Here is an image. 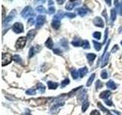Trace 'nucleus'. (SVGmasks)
I'll list each match as a JSON object with an SVG mask.
<instances>
[{
  "mask_svg": "<svg viewBox=\"0 0 122 115\" xmlns=\"http://www.w3.org/2000/svg\"><path fill=\"white\" fill-rule=\"evenodd\" d=\"M2 66H5V65L9 64V63H11V60H12V56L11 55V54L9 53H2Z\"/></svg>",
  "mask_w": 122,
  "mask_h": 115,
  "instance_id": "1",
  "label": "nucleus"
},
{
  "mask_svg": "<svg viewBox=\"0 0 122 115\" xmlns=\"http://www.w3.org/2000/svg\"><path fill=\"white\" fill-rule=\"evenodd\" d=\"M27 41V37H20L17 39L15 43V48L17 49H21L25 46Z\"/></svg>",
  "mask_w": 122,
  "mask_h": 115,
  "instance_id": "2",
  "label": "nucleus"
},
{
  "mask_svg": "<svg viewBox=\"0 0 122 115\" xmlns=\"http://www.w3.org/2000/svg\"><path fill=\"white\" fill-rule=\"evenodd\" d=\"M21 15L23 18H25L27 17L30 16V15H34V11L30 6H26L25 9L22 10Z\"/></svg>",
  "mask_w": 122,
  "mask_h": 115,
  "instance_id": "3",
  "label": "nucleus"
},
{
  "mask_svg": "<svg viewBox=\"0 0 122 115\" xmlns=\"http://www.w3.org/2000/svg\"><path fill=\"white\" fill-rule=\"evenodd\" d=\"M12 30L15 33L18 34L24 32V26L21 22H15L12 25Z\"/></svg>",
  "mask_w": 122,
  "mask_h": 115,
  "instance_id": "4",
  "label": "nucleus"
},
{
  "mask_svg": "<svg viewBox=\"0 0 122 115\" xmlns=\"http://www.w3.org/2000/svg\"><path fill=\"white\" fill-rule=\"evenodd\" d=\"M15 15H16V11L14 9V10H12L10 14L6 17V18L5 19V20H3V22H2L3 26H5V25H8L11 21H12V19L15 18Z\"/></svg>",
  "mask_w": 122,
  "mask_h": 115,
  "instance_id": "5",
  "label": "nucleus"
},
{
  "mask_svg": "<svg viewBox=\"0 0 122 115\" xmlns=\"http://www.w3.org/2000/svg\"><path fill=\"white\" fill-rule=\"evenodd\" d=\"M46 20V17L45 15H38L37 17V22H36V28L37 29H40L41 27L44 24Z\"/></svg>",
  "mask_w": 122,
  "mask_h": 115,
  "instance_id": "6",
  "label": "nucleus"
},
{
  "mask_svg": "<svg viewBox=\"0 0 122 115\" xmlns=\"http://www.w3.org/2000/svg\"><path fill=\"white\" fill-rule=\"evenodd\" d=\"M79 4H80V1H69L66 6V9L68 11H70L76 6H78Z\"/></svg>",
  "mask_w": 122,
  "mask_h": 115,
  "instance_id": "7",
  "label": "nucleus"
},
{
  "mask_svg": "<svg viewBox=\"0 0 122 115\" xmlns=\"http://www.w3.org/2000/svg\"><path fill=\"white\" fill-rule=\"evenodd\" d=\"M93 23L95 26H98L99 28H103L105 25L104 22H103L102 18L101 17H95L93 20Z\"/></svg>",
  "mask_w": 122,
  "mask_h": 115,
  "instance_id": "8",
  "label": "nucleus"
},
{
  "mask_svg": "<svg viewBox=\"0 0 122 115\" xmlns=\"http://www.w3.org/2000/svg\"><path fill=\"white\" fill-rule=\"evenodd\" d=\"M36 34H37L36 31L34 29H31L27 34V39H28L29 41H32L34 39V38L35 37Z\"/></svg>",
  "mask_w": 122,
  "mask_h": 115,
  "instance_id": "9",
  "label": "nucleus"
},
{
  "mask_svg": "<svg viewBox=\"0 0 122 115\" xmlns=\"http://www.w3.org/2000/svg\"><path fill=\"white\" fill-rule=\"evenodd\" d=\"M111 94H112L111 91L108 90H106V91H104L103 92H102V93L99 94V97H100V98H102V99H107L108 98L110 97Z\"/></svg>",
  "mask_w": 122,
  "mask_h": 115,
  "instance_id": "10",
  "label": "nucleus"
},
{
  "mask_svg": "<svg viewBox=\"0 0 122 115\" xmlns=\"http://www.w3.org/2000/svg\"><path fill=\"white\" fill-rule=\"evenodd\" d=\"M114 5H115L117 13L120 15H122V3H120L119 1H115L114 2Z\"/></svg>",
  "mask_w": 122,
  "mask_h": 115,
  "instance_id": "11",
  "label": "nucleus"
},
{
  "mask_svg": "<svg viewBox=\"0 0 122 115\" xmlns=\"http://www.w3.org/2000/svg\"><path fill=\"white\" fill-rule=\"evenodd\" d=\"M71 44L73 46H75V47H79V46H82L83 41L79 39V38H76V39H74L73 41H72Z\"/></svg>",
  "mask_w": 122,
  "mask_h": 115,
  "instance_id": "12",
  "label": "nucleus"
},
{
  "mask_svg": "<svg viewBox=\"0 0 122 115\" xmlns=\"http://www.w3.org/2000/svg\"><path fill=\"white\" fill-rule=\"evenodd\" d=\"M47 86L49 87V89L51 90H54V89H56L57 87L59 86L58 83L56 82H53V81H48L47 82Z\"/></svg>",
  "mask_w": 122,
  "mask_h": 115,
  "instance_id": "13",
  "label": "nucleus"
},
{
  "mask_svg": "<svg viewBox=\"0 0 122 115\" xmlns=\"http://www.w3.org/2000/svg\"><path fill=\"white\" fill-rule=\"evenodd\" d=\"M52 27L54 29H59L60 27V22L58 19H53L52 23H51Z\"/></svg>",
  "mask_w": 122,
  "mask_h": 115,
  "instance_id": "14",
  "label": "nucleus"
},
{
  "mask_svg": "<svg viewBox=\"0 0 122 115\" xmlns=\"http://www.w3.org/2000/svg\"><path fill=\"white\" fill-rule=\"evenodd\" d=\"M78 72H79V75L80 76V78H83V77L88 73V68L86 67H83L82 68H80L78 71Z\"/></svg>",
  "mask_w": 122,
  "mask_h": 115,
  "instance_id": "15",
  "label": "nucleus"
},
{
  "mask_svg": "<svg viewBox=\"0 0 122 115\" xmlns=\"http://www.w3.org/2000/svg\"><path fill=\"white\" fill-rule=\"evenodd\" d=\"M106 86L108 88H109V89H112V90H115L117 88V85L115 84V83L113 81V80H109V81L107 82Z\"/></svg>",
  "mask_w": 122,
  "mask_h": 115,
  "instance_id": "16",
  "label": "nucleus"
},
{
  "mask_svg": "<svg viewBox=\"0 0 122 115\" xmlns=\"http://www.w3.org/2000/svg\"><path fill=\"white\" fill-rule=\"evenodd\" d=\"M45 46L47 48H48L49 49H52L53 47V41L51 39V38H48L47 40L45 42Z\"/></svg>",
  "mask_w": 122,
  "mask_h": 115,
  "instance_id": "17",
  "label": "nucleus"
},
{
  "mask_svg": "<svg viewBox=\"0 0 122 115\" xmlns=\"http://www.w3.org/2000/svg\"><path fill=\"white\" fill-rule=\"evenodd\" d=\"M76 11H77V13L81 15V16H84V15H86L88 12V11L86 9H85V8H79V9H76Z\"/></svg>",
  "mask_w": 122,
  "mask_h": 115,
  "instance_id": "18",
  "label": "nucleus"
},
{
  "mask_svg": "<svg viewBox=\"0 0 122 115\" xmlns=\"http://www.w3.org/2000/svg\"><path fill=\"white\" fill-rule=\"evenodd\" d=\"M97 105H98V107H99V108H100L102 111H104V112H105V114H107L108 115H112V113H111V111L108 110V109H106L105 107H103V105L102 104H101L100 102H98V103L97 104Z\"/></svg>",
  "mask_w": 122,
  "mask_h": 115,
  "instance_id": "19",
  "label": "nucleus"
},
{
  "mask_svg": "<svg viewBox=\"0 0 122 115\" xmlns=\"http://www.w3.org/2000/svg\"><path fill=\"white\" fill-rule=\"evenodd\" d=\"M109 56H110V54L109 53H108L106 55V56L105 57H104V58L102 59V68H103V67H105V66H106L107 64H108V60H109Z\"/></svg>",
  "mask_w": 122,
  "mask_h": 115,
  "instance_id": "20",
  "label": "nucleus"
},
{
  "mask_svg": "<svg viewBox=\"0 0 122 115\" xmlns=\"http://www.w3.org/2000/svg\"><path fill=\"white\" fill-rule=\"evenodd\" d=\"M86 58H87V59L89 60V62H92L95 58H96V55H95V54H93V53H89V54H87L86 55Z\"/></svg>",
  "mask_w": 122,
  "mask_h": 115,
  "instance_id": "21",
  "label": "nucleus"
},
{
  "mask_svg": "<svg viewBox=\"0 0 122 115\" xmlns=\"http://www.w3.org/2000/svg\"><path fill=\"white\" fill-rule=\"evenodd\" d=\"M89 106V102L88 101V100H85L82 105V112H85V111L88 109V107Z\"/></svg>",
  "mask_w": 122,
  "mask_h": 115,
  "instance_id": "22",
  "label": "nucleus"
},
{
  "mask_svg": "<svg viewBox=\"0 0 122 115\" xmlns=\"http://www.w3.org/2000/svg\"><path fill=\"white\" fill-rule=\"evenodd\" d=\"M37 90L39 91L40 93H41V94L44 93V92L45 91V86L41 83H38L37 84Z\"/></svg>",
  "mask_w": 122,
  "mask_h": 115,
  "instance_id": "23",
  "label": "nucleus"
},
{
  "mask_svg": "<svg viewBox=\"0 0 122 115\" xmlns=\"http://www.w3.org/2000/svg\"><path fill=\"white\" fill-rule=\"evenodd\" d=\"M93 42V45H94V48H95V49L96 50V51H100L101 50V48H102V44L101 43H99V42H98V41H92Z\"/></svg>",
  "mask_w": 122,
  "mask_h": 115,
  "instance_id": "24",
  "label": "nucleus"
},
{
  "mask_svg": "<svg viewBox=\"0 0 122 115\" xmlns=\"http://www.w3.org/2000/svg\"><path fill=\"white\" fill-rule=\"evenodd\" d=\"M95 73H93V74H92V75L89 77V80H88L87 84H86V86L87 87H89L91 84H92V83L93 82V80L95 79Z\"/></svg>",
  "mask_w": 122,
  "mask_h": 115,
  "instance_id": "25",
  "label": "nucleus"
},
{
  "mask_svg": "<svg viewBox=\"0 0 122 115\" xmlns=\"http://www.w3.org/2000/svg\"><path fill=\"white\" fill-rule=\"evenodd\" d=\"M71 75L73 79H77L79 78V72L75 69H72L71 71Z\"/></svg>",
  "mask_w": 122,
  "mask_h": 115,
  "instance_id": "26",
  "label": "nucleus"
},
{
  "mask_svg": "<svg viewBox=\"0 0 122 115\" xmlns=\"http://www.w3.org/2000/svg\"><path fill=\"white\" fill-rule=\"evenodd\" d=\"M36 52H37V51L35 50V48H34V47H31V48H30V51H29V55H28L29 58H32L36 54Z\"/></svg>",
  "mask_w": 122,
  "mask_h": 115,
  "instance_id": "27",
  "label": "nucleus"
},
{
  "mask_svg": "<svg viewBox=\"0 0 122 115\" xmlns=\"http://www.w3.org/2000/svg\"><path fill=\"white\" fill-rule=\"evenodd\" d=\"M111 18H112V22H114L116 19V10L114 9H112L111 10Z\"/></svg>",
  "mask_w": 122,
  "mask_h": 115,
  "instance_id": "28",
  "label": "nucleus"
},
{
  "mask_svg": "<svg viewBox=\"0 0 122 115\" xmlns=\"http://www.w3.org/2000/svg\"><path fill=\"white\" fill-rule=\"evenodd\" d=\"M63 15H65V14H63L62 12H58V13H57L55 16H54V18H53V19H58V20H60L61 18H63L64 16Z\"/></svg>",
  "mask_w": 122,
  "mask_h": 115,
  "instance_id": "29",
  "label": "nucleus"
},
{
  "mask_svg": "<svg viewBox=\"0 0 122 115\" xmlns=\"http://www.w3.org/2000/svg\"><path fill=\"white\" fill-rule=\"evenodd\" d=\"M37 12H38L39 13H46L47 12H46V9H45V8L44 6H38L37 7V9H36Z\"/></svg>",
  "mask_w": 122,
  "mask_h": 115,
  "instance_id": "30",
  "label": "nucleus"
},
{
  "mask_svg": "<svg viewBox=\"0 0 122 115\" xmlns=\"http://www.w3.org/2000/svg\"><path fill=\"white\" fill-rule=\"evenodd\" d=\"M12 58H13V60H14L16 63H21V57L19 56V55H13V56H12Z\"/></svg>",
  "mask_w": 122,
  "mask_h": 115,
  "instance_id": "31",
  "label": "nucleus"
},
{
  "mask_svg": "<svg viewBox=\"0 0 122 115\" xmlns=\"http://www.w3.org/2000/svg\"><path fill=\"white\" fill-rule=\"evenodd\" d=\"M86 91H82L81 94H79V98H78V100L79 101H82V99H85L86 98Z\"/></svg>",
  "mask_w": 122,
  "mask_h": 115,
  "instance_id": "32",
  "label": "nucleus"
},
{
  "mask_svg": "<svg viewBox=\"0 0 122 115\" xmlns=\"http://www.w3.org/2000/svg\"><path fill=\"white\" fill-rule=\"evenodd\" d=\"M93 37L95 38V39H101V37H102V34L100 32H95L93 33Z\"/></svg>",
  "mask_w": 122,
  "mask_h": 115,
  "instance_id": "33",
  "label": "nucleus"
},
{
  "mask_svg": "<svg viewBox=\"0 0 122 115\" xmlns=\"http://www.w3.org/2000/svg\"><path fill=\"white\" fill-rule=\"evenodd\" d=\"M26 94H29V95H34L36 94V90L34 89V88H30V89H28L26 91Z\"/></svg>",
  "mask_w": 122,
  "mask_h": 115,
  "instance_id": "34",
  "label": "nucleus"
},
{
  "mask_svg": "<svg viewBox=\"0 0 122 115\" xmlns=\"http://www.w3.org/2000/svg\"><path fill=\"white\" fill-rule=\"evenodd\" d=\"M82 48L85 49H89L90 48V45L89 43V41L87 40H84L83 41V44H82Z\"/></svg>",
  "mask_w": 122,
  "mask_h": 115,
  "instance_id": "35",
  "label": "nucleus"
},
{
  "mask_svg": "<svg viewBox=\"0 0 122 115\" xmlns=\"http://www.w3.org/2000/svg\"><path fill=\"white\" fill-rule=\"evenodd\" d=\"M70 84V79L69 78H65L63 81H62V83H61V87H65L66 85H67V84Z\"/></svg>",
  "mask_w": 122,
  "mask_h": 115,
  "instance_id": "36",
  "label": "nucleus"
},
{
  "mask_svg": "<svg viewBox=\"0 0 122 115\" xmlns=\"http://www.w3.org/2000/svg\"><path fill=\"white\" fill-rule=\"evenodd\" d=\"M102 86H103V84L101 82V80H98L97 81H96V83H95V87H96V89L97 90L98 89H100V88L102 87Z\"/></svg>",
  "mask_w": 122,
  "mask_h": 115,
  "instance_id": "37",
  "label": "nucleus"
},
{
  "mask_svg": "<svg viewBox=\"0 0 122 115\" xmlns=\"http://www.w3.org/2000/svg\"><path fill=\"white\" fill-rule=\"evenodd\" d=\"M101 77H102V78H103V79L108 78V72H107L106 70H104V71H102V73H101Z\"/></svg>",
  "mask_w": 122,
  "mask_h": 115,
  "instance_id": "38",
  "label": "nucleus"
},
{
  "mask_svg": "<svg viewBox=\"0 0 122 115\" xmlns=\"http://www.w3.org/2000/svg\"><path fill=\"white\" fill-rule=\"evenodd\" d=\"M53 53L56 54V55H61V54H62V51H61L60 48H55V49H53Z\"/></svg>",
  "mask_w": 122,
  "mask_h": 115,
  "instance_id": "39",
  "label": "nucleus"
},
{
  "mask_svg": "<svg viewBox=\"0 0 122 115\" xmlns=\"http://www.w3.org/2000/svg\"><path fill=\"white\" fill-rule=\"evenodd\" d=\"M65 15H66V17L70 18L76 17V14H74V13H66V14H65Z\"/></svg>",
  "mask_w": 122,
  "mask_h": 115,
  "instance_id": "40",
  "label": "nucleus"
},
{
  "mask_svg": "<svg viewBox=\"0 0 122 115\" xmlns=\"http://www.w3.org/2000/svg\"><path fill=\"white\" fill-rule=\"evenodd\" d=\"M55 8L54 7H50L48 9V13L49 14H53L55 12Z\"/></svg>",
  "mask_w": 122,
  "mask_h": 115,
  "instance_id": "41",
  "label": "nucleus"
},
{
  "mask_svg": "<svg viewBox=\"0 0 122 115\" xmlns=\"http://www.w3.org/2000/svg\"><path fill=\"white\" fill-rule=\"evenodd\" d=\"M90 115H101V114H100V112H99L98 110H93L90 113Z\"/></svg>",
  "mask_w": 122,
  "mask_h": 115,
  "instance_id": "42",
  "label": "nucleus"
},
{
  "mask_svg": "<svg viewBox=\"0 0 122 115\" xmlns=\"http://www.w3.org/2000/svg\"><path fill=\"white\" fill-rule=\"evenodd\" d=\"M28 25H34V18H29L28 19Z\"/></svg>",
  "mask_w": 122,
  "mask_h": 115,
  "instance_id": "43",
  "label": "nucleus"
},
{
  "mask_svg": "<svg viewBox=\"0 0 122 115\" xmlns=\"http://www.w3.org/2000/svg\"><path fill=\"white\" fill-rule=\"evenodd\" d=\"M117 50H118V46L117 45H114L113 48L112 49V52H116V51H117Z\"/></svg>",
  "mask_w": 122,
  "mask_h": 115,
  "instance_id": "44",
  "label": "nucleus"
},
{
  "mask_svg": "<svg viewBox=\"0 0 122 115\" xmlns=\"http://www.w3.org/2000/svg\"><path fill=\"white\" fill-rule=\"evenodd\" d=\"M102 15H103V16H105V18H106V21L108 20V16H107V13H106V9H105L104 11L102 12Z\"/></svg>",
  "mask_w": 122,
  "mask_h": 115,
  "instance_id": "45",
  "label": "nucleus"
},
{
  "mask_svg": "<svg viewBox=\"0 0 122 115\" xmlns=\"http://www.w3.org/2000/svg\"><path fill=\"white\" fill-rule=\"evenodd\" d=\"M108 29H106V30H105V39H104V42L103 43H105V41H106V38H107V37H108Z\"/></svg>",
  "mask_w": 122,
  "mask_h": 115,
  "instance_id": "46",
  "label": "nucleus"
},
{
  "mask_svg": "<svg viewBox=\"0 0 122 115\" xmlns=\"http://www.w3.org/2000/svg\"><path fill=\"white\" fill-rule=\"evenodd\" d=\"M105 104L108 106H112V101H105Z\"/></svg>",
  "mask_w": 122,
  "mask_h": 115,
  "instance_id": "47",
  "label": "nucleus"
},
{
  "mask_svg": "<svg viewBox=\"0 0 122 115\" xmlns=\"http://www.w3.org/2000/svg\"><path fill=\"white\" fill-rule=\"evenodd\" d=\"M113 112H114V113H116L117 115H121V113H119V112H117V111H115V110H112Z\"/></svg>",
  "mask_w": 122,
  "mask_h": 115,
  "instance_id": "48",
  "label": "nucleus"
},
{
  "mask_svg": "<svg viewBox=\"0 0 122 115\" xmlns=\"http://www.w3.org/2000/svg\"><path fill=\"white\" fill-rule=\"evenodd\" d=\"M57 2H60L59 4H63V2H64V1H57Z\"/></svg>",
  "mask_w": 122,
  "mask_h": 115,
  "instance_id": "49",
  "label": "nucleus"
},
{
  "mask_svg": "<svg viewBox=\"0 0 122 115\" xmlns=\"http://www.w3.org/2000/svg\"><path fill=\"white\" fill-rule=\"evenodd\" d=\"M105 2H108V4L109 6H111V2H112L111 1H105Z\"/></svg>",
  "mask_w": 122,
  "mask_h": 115,
  "instance_id": "50",
  "label": "nucleus"
},
{
  "mask_svg": "<svg viewBox=\"0 0 122 115\" xmlns=\"http://www.w3.org/2000/svg\"><path fill=\"white\" fill-rule=\"evenodd\" d=\"M49 4H50V5H53V2H52V1H50V2H49Z\"/></svg>",
  "mask_w": 122,
  "mask_h": 115,
  "instance_id": "51",
  "label": "nucleus"
},
{
  "mask_svg": "<svg viewBox=\"0 0 122 115\" xmlns=\"http://www.w3.org/2000/svg\"><path fill=\"white\" fill-rule=\"evenodd\" d=\"M121 45H122V41H121Z\"/></svg>",
  "mask_w": 122,
  "mask_h": 115,
  "instance_id": "52",
  "label": "nucleus"
}]
</instances>
